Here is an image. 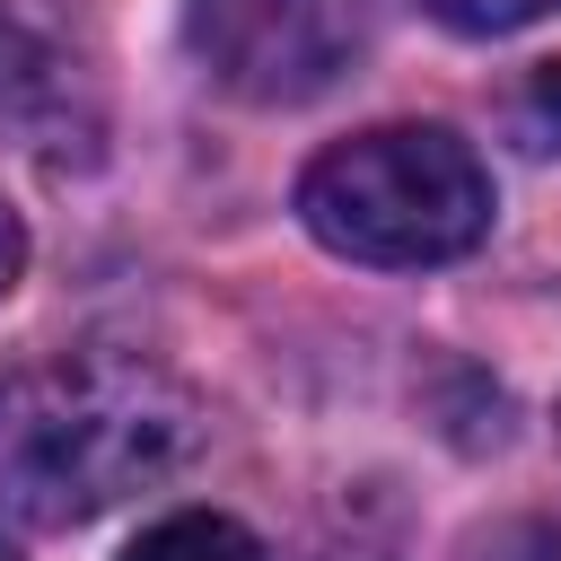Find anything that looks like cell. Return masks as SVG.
<instances>
[{
  "label": "cell",
  "mask_w": 561,
  "mask_h": 561,
  "mask_svg": "<svg viewBox=\"0 0 561 561\" xmlns=\"http://www.w3.org/2000/svg\"><path fill=\"white\" fill-rule=\"evenodd\" d=\"M517 140L543 149V158L561 149V61H543V70L517 88Z\"/></svg>",
  "instance_id": "7"
},
{
  "label": "cell",
  "mask_w": 561,
  "mask_h": 561,
  "mask_svg": "<svg viewBox=\"0 0 561 561\" xmlns=\"http://www.w3.org/2000/svg\"><path fill=\"white\" fill-rule=\"evenodd\" d=\"M44 9H53V0H0V88H9V96L35 88L44 61H53V44H44Z\"/></svg>",
  "instance_id": "5"
},
{
  "label": "cell",
  "mask_w": 561,
  "mask_h": 561,
  "mask_svg": "<svg viewBox=\"0 0 561 561\" xmlns=\"http://www.w3.org/2000/svg\"><path fill=\"white\" fill-rule=\"evenodd\" d=\"M123 561H263V543L219 508H175L123 543Z\"/></svg>",
  "instance_id": "4"
},
{
  "label": "cell",
  "mask_w": 561,
  "mask_h": 561,
  "mask_svg": "<svg viewBox=\"0 0 561 561\" xmlns=\"http://www.w3.org/2000/svg\"><path fill=\"white\" fill-rule=\"evenodd\" d=\"M298 219L316 245L377 263V272H421L456 263L491 237V175L447 123H377L307 158L298 175Z\"/></svg>",
  "instance_id": "2"
},
{
  "label": "cell",
  "mask_w": 561,
  "mask_h": 561,
  "mask_svg": "<svg viewBox=\"0 0 561 561\" xmlns=\"http://www.w3.org/2000/svg\"><path fill=\"white\" fill-rule=\"evenodd\" d=\"M430 18H447L456 35H517V26H535V18H552L561 0H421Z\"/></svg>",
  "instance_id": "6"
},
{
  "label": "cell",
  "mask_w": 561,
  "mask_h": 561,
  "mask_svg": "<svg viewBox=\"0 0 561 561\" xmlns=\"http://www.w3.org/2000/svg\"><path fill=\"white\" fill-rule=\"evenodd\" d=\"M18 272H26V228H18V210L0 202V298L18 289Z\"/></svg>",
  "instance_id": "8"
},
{
  "label": "cell",
  "mask_w": 561,
  "mask_h": 561,
  "mask_svg": "<svg viewBox=\"0 0 561 561\" xmlns=\"http://www.w3.org/2000/svg\"><path fill=\"white\" fill-rule=\"evenodd\" d=\"M0 561H18V552H9V543H0Z\"/></svg>",
  "instance_id": "9"
},
{
  "label": "cell",
  "mask_w": 561,
  "mask_h": 561,
  "mask_svg": "<svg viewBox=\"0 0 561 561\" xmlns=\"http://www.w3.org/2000/svg\"><path fill=\"white\" fill-rule=\"evenodd\" d=\"M202 70L254 105L324 96L359 53V0H193L184 18Z\"/></svg>",
  "instance_id": "3"
},
{
  "label": "cell",
  "mask_w": 561,
  "mask_h": 561,
  "mask_svg": "<svg viewBox=\"0 0 561 561\" xmlns=\"http://www.w3.org/2000/svg\"><path fill=\"white\" fill-rule=\"evenodd\" d=\"M202 447L193 386L131 342H61L0 368V500L26 526H88Z\"/></svg>",
  "instance_id": "1"
}]
</instances>
